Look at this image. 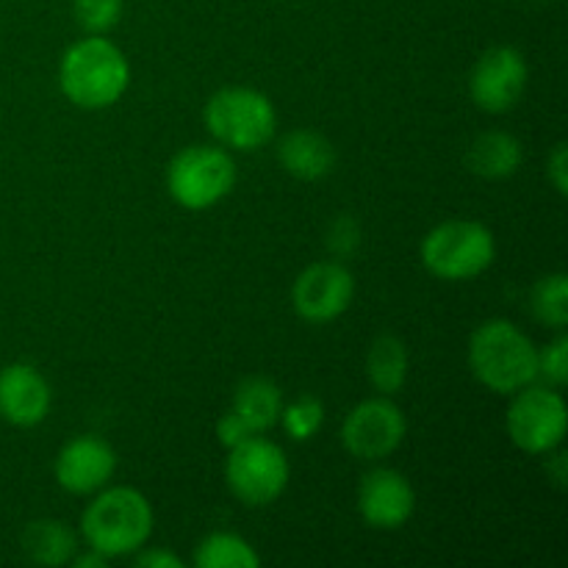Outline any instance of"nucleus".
I'll use <instances>...</instances> for the list:
<instances>
[{
    "instance_id": "nucleus-1",
    "label": "nucleus",
    "mask_w": 568,
    "mask_h": 568,
    "mask_svg": "<svg viewBox=\"0 0 568 568\" xmlns=\"http://www.w3.org/2000/svg\"><path fill=\"white\" fill-rule=\"evenodd\" d=\"M131 87V64L109 37L87 33L59 61V89L83 111H103L120 103Z\"/></svg>"
},
{
    "instance_id": "nucleus-2",
    "label": "nucleus",
    "mask_w": 568,
    "mask_h": 568,
    "mask_svg": "<svg viewBox=\"0 0 568 568\" xmlns=\"http://www.w3.org/2000/svg\"><path fill=\"white\" fill-rule=\"evenodd\" d=\"M155 514L139 488L105 486L92 494L81 514V538L89 549L109 560L131 558L153 536Z\"/></svg>"
},
{
    "instance_id": "nucleus-3",
    "label": "nucleus",
    "mask_w": 568,
    "mask_h": 568,
    "mask_svg": "<svg viewBox=\"0 0 568 568\" xmlns=\"http://www.w3.org/2000/svg\"><path fill=\"white\" fill-rule=\"evenodd\" d=\"M469 372L486 392L510 397L538 381V347L510 320H486L471 331Z\"/></svg>"
},
{
    "instance_id": "nucleus-4",
    "label": "nucleus",
    "mask_w": 568,
    "mask_h": 568,
    "mask_svg": "<svg viewBox=\"0 0 568 568\" xmlns=\"http://www.w3.org/2000/svg\"><path fill=\"white\" fill-rule=\"evenodd\" d=\"M203 122L214 142L231 153H253L277 133L275 103L253 87H225L211 94Z\"/></svg>"
},
{
    "instance_id": "nucleus-5",
    "label": "nucleus",
    "mask_w": 568,
    "mask_h": 568,
    "mask_svg": "<svg viewBox=\"0 0 568 568\" xmlns=\"http://www.w3.org/2000/svg\"><path fill=\"white\" fill-rule=\"evenodd\" d=\"M419 255L436 281H475L491 270L497 258V239L491 227L477 220H447L425 233Z\"/></svg>"
},
{
    "instance_id": "nucleus-6",
    "label": "nucleus",
    "mask_w": 568,
    "mask_h": 568,
    "mask_svg": "<svg viewBox=\"0 0 568 568\" xmlns=\"http://www.w3.org/2000/svg\"><path fill=\"white\" fill-rule=\"evenodd\" d=\"M164 183L175 205L186 211H209L236 186V161L222 144H192L172 155Z\"/></svg>"
},
{
    "instance_id": "nucleus-7",
    "label": "nucleus",
    "mask_w": 568,
    "mask_h": 568,
    "mask_svg": "<svg viewBox=\"0 0 568 568\" xmlns=\"http://www.w3.org/2000/svg\"><path fill=\"white\" fill-rule=\"evenodd\" d=\"M292 466L281 444L255 433L239 447L227 449L225 486L244 508H270L286 494Z\"/></svg>"
},
{
    "instance_id": "nucleus-8",
    "label": "nucleus",
    "mask_w": 568,
    "mask_h": 568,
    "mask_svg": "<svg viewBox=\"0 0 568 568\" xmlns=\"http://www.w3.org/2000/svg\"><path fill=\"white\" fill-rule=\"evenodd\" d=\"M568 430V408L560 388L547 383H530L510 394L505 410V433L510 444L527 455H547L564 447Z\"/></svg>"
},
{
    "instance_id": "nucleus-9",
    "label": "nucleus",
    "mask_w": 568,
    "mask_h": 568,
    "mask_svg": "<svg viewBox=\"0 0 568 568\" xmlns=\"http://www.w3.org/2000/svg\"><path fill=\"white\" fill-rule=\"evenodd\" d=\"M405 433H408V419L403 408L392 397L377 394L358 403L344 416L338 442L355 460L381 464L403 447Z\"/></svg>"
},
{
    "instance_id": "nucleus-10",
    "label": "nucleus",
    "mask_w": 568,
    "mask_h": 568,
    "mask_svg": "<svg viewBox=\"0 0 568 568\" xmlns=\"http://www.w3.org/2000/svg\"><path fill=\"white\" fill-rule=\"evenodd\" d=\"M530 67L514 44H494L471 64L469 98L486 114H508L525 98Z\"/></svg>"
},
{
    "instance_id": "nucleus-11",
    "label": "nucleus",
    "mask_w": 568,
    "mask_h": 568,
    "mask_svg": "<svg viewBox=\"0 0 568 568\" xmlns=\"http://www.w3.org/2000/svg\"><path fill=\"white\" fill-rule=\"evenodd\" d=\"M355 297V277L344 261L308 264L292 286V308L308 325H327L347 314Z\"/></svg>"
},
{
    "instance_id": "nucleus-12",
    "label": "nucleus",
    "mask_w": 568,
    "mask_h": 568,
    "mask_svg": "<svg viewBox=\"0 0 568 568\" xmlns=\"http://www.w3.org/2000/svg\"><path fill=\"white\" fill-rule=\"evenodd\" d=\"M416 510V491L403 471L392 466L369 469L358 483V514L369 530H403Z\"/></svg>"
},
{
    "instance_id": "nucleus-13",
    "label": "nucleus",
    "mask_w": 568,
    "mask_h": 568,
    "mask_svg": "<svg viewBox=\"0 0 568 568\" xmlns=\"http://www.w3.org/2000/svg\"><path fill=\"white\" fill-rule=\"evenodd\" d=\"M116 471V453L105 438L75 436L59 449L53 460V477L59 488L72 497H92L111 483Z\"/></svg>"
},
{
    "instance_id": "nucleus-14",
    "label": "nucleus",
    "mask_w": 568,
    "mask_h": 568,
    "mask_svg": "<svg viewBox=\"0 0 568 568\" xmlns=\"http://www.w3.org/2000/svg\"><path fill=\"white\" fill-rule=\"evenodd\" d=\"M50 403V383L44 381L42 372L26 361L0 369V419L9 422L11 427H37L48 419Z\"/></svg>"
},
{
    "instance_id": "nucleus-15",
    "label": "nucleus",
    "mask_w": 568,
    "mask_h": 568,
    "mask_svg": "<svg viewBox=\"0 0 568 568\" xmlns=\"http://www.w3.org/2000/svg\"><path fill=\"white\" fill-rule=\"evenodd\" d=\"M277 161L294 181L316 183L336 170L338 153L331 139L311 128H294L277 142Z\"/></svg>"
},
{
    "instance_id": "nucleus-16",
    "label": "nucleus",
    "mask_w": 568,
    "mask_h": 568,
    "mask_svg": "<svg viewBox=\"0 0 568 568\" xmlns=\"http://www.w3.org/2000/svg\"><path fill=\"white\" fill-rule=\"evenodd\" d=\"M521 161H525V148L508 131L477 133L464 153L466 170L483 181H508L521 170Z\"/></svg>"
},
{
    "instance_id": "nucleus-17",
    "label": "nucleus",
    "mask_w": 568,
    "mask_h": 568,
    "mask_svg": "<svg viewBox=\"0 0 568 568\" xmlns=\"http://www.w3.org/2000/svg\"><path fill=\"white\" fill-rule=\"evenodd\" d=\"M22 552L37 566H70L78 552V532L61 519H37L22 530Z\"/></svg>"
},
{
    "instance_id": "nucleus-18",
    "label": "nucleus",
    "mask_w": 568,
    "mask_h": 568,
    "mask_svg": "<svg viewBox=\"0 0 568 568\" xmlns=\"http://www.w3.org/2000/svg\"><path fill=\"white\" fill-rule=\"evenodd\" d=\"M408 347L394 333H383L366 349V381L372 383L377 394L383 397H394L408 383Z\"/></svg>"
},
{
    "instance_id": "nucleus-19",
    "label": "nucleus",
    "mask_w": 568,
    "mask_h": 568,
    "mask_svg": "<svg viewBox=\"0 0 568 568\" xmlns=\"http://www.w3.org/2000/svg\"><path fill=\"white\" fill-rule=\"evenodd\" d=\"M233 410L253 427L255 433H266L281 422L283 392L270 377H244L233 392Z\"/></svg>"
},
{
    "instance_id": "nucleus-20",
    "label": "nucleus",
    "mask_w": 568,
    "mask_h": 568,
    "mask_svg": "<svg viewBox=\"0 0 568 568\" xmlns=\"http://www.w3.org/2000/svg\"><path fill=\"white\" fill-rule=\"evenodd\" d=\"M194 566L197 568H258L261 555L255 552L247 538L236 532L216 530L209 532L194 549Z\"/></svg>"
},
{
    "instance_id": "nucleus-21",
    "label": "nucleus",
    "mask_w": 568,
    "mask_h": 568,
    "mask_svg": "<svg viewBox=\"0 0 568 568\" xmlns=\"http://www.w3.org/2000/svg\"><path fill=\"white\" fill-rule=\"evenodd\" d=\"M530 311L544 327L566 331L568 325V275L552 272V275L538 277L530 288Z\"/></svg>"
},
{
    "instance_id": "nucleus-22",
    "label": "nucleus",
    "mask_w": 568,
    "mask_h": 568,
    "mask_svg": "<svg viewBox=\"0 0 568 568\" xmlns=\"http://www.w3.org/2000/svg\"><path fill=\"white\" fill-rule=\"evenodd\" d=\"M292 442H311L325 425V403L314 394H300L292 403H283L281 422Z\"/></svg>"
},
{
    "instance_id": "nucleus-23",
    "label": "nucleus",
    "mask_w": 568,
    "mask_h": 568,
    "mask_svg": "<svg viewBox=\"0 0 568 568\" xmlns=\"http://www.w3.org/2000/svg\"><path fill=\"white\" fill-rule=\"evenodd\" d=\"M122 14H125V0H72V17L83 33L105 37L120 26Z\"/></svg>"
},
{
    "instance_id": "nucleus-24",
    "label": "nucleus",
    "mask_w": 568,
    "mask_h": 568,
    "mask_svg": "<svg viewBox=\"0 0 568 568\" xmlns=\"http://www.w3.org/2000/svg\"><path fill=\"white\" fill-rule=\"evenodd\" d=\"M538 381L552 388H564L568 383V338L564 331L538 349Z\"/></svg>"
},
{
    "instance_id": "nucleus-25",
    "label": "nucleus",
    "mask_w": 568,
    "mask_h": 568,
    "mask_svg": "<svg viewBox=\"0 0 568 568\" xmlns=\"http://www.w3.org/2000/svg\"><path fill=\"white\" fill-rule=\"evenodd\" d=\"M327 250L333 253L336 261H347L349 255H355V250L361 247V225L355 216L342 214L327 225V236H325Z\"/></svg>"
},
{
    "instance_id": "nucleus-26",
    "label": "nucleus",
    "mask_w": 568,
    "mask_h": 568,
    "mask_svg": "<svg viewBox=\"0 0 568 568\" xmlns=\"http://www.w3.org/2000/svg\"><path fill=\"white\" fill-rule=\"evenodd\" d=\"M214 430H216V442H220L225 449L239 447V444H244V442H247V438L255 436L253 427H250L247 422H244L242 416H239L233 408L225 410V414H222L220 419H216Z\"/></svg>"
},
{
    "instance_id": "nucleus-27",
    "label": "nucleus",
    "mask_w": 568,
    "mask_h": 568,
    "mask_svg": "<svg viewBox=\"0 0 568 568\" xmlns=\"http://www.w3.org/2000/svg\"><path fill=\"white\" fill-rule=\"evenodd\" d=\"M547 181L552 183L555 192L564 197L568 192V144L558 142L552 148V153L547 155Z\"/></svg>"
},
{
    "instance_id": "nucleus-28",
    "label": "nucleus",
    "mask_w": 568,
    "mask_h": 568,
    "mask_svg": "<svg viewBox=\"0 0 568 568\" xmlns=\"http://www.w3.org/2000/svg\"><path fill=\"white\" fill-rule=\"evenodd\" d=\"M133 564H136L139 568H183L186 564H183V558H178L175 552H170V549L164 547H150L144 544L139 552L131 555Z\"/></svg>"
},
{
    "instance_id": "nucleus-29",
    "label": "nucleus",
    "mask_w": 568,
    "mask_h": 568,
    "mask_svg": "<svg viewBox=\"0 0 568 568\" xmlns=\"http://www.w3.org/2000/svg\"><path fill=\"white\" fill-rule=\"evenodd\" d=\"M547 458V464H544V471H547V480H552L558 488H566V480H568V458L566 453H560L558 449H552V453L544 455Z\"/></svg>"
},
{
    "instance_id": "nucleus-30",
    "label": "nucleus",
    "mask_w": 568,
    "mask_h": 568,
    "mask_svg": "<svg viewBox=\"0 0 568 568\" xmlns=\"http://www.w3.org/2000/svg\"><path fill=\"white\" fill-rule=\"evenodd\" d=\"M70 566H75V568H105V566H109V558H103V555L87 547V552H75V558L70 560Z\"/></svg>"
}]
</instances>
